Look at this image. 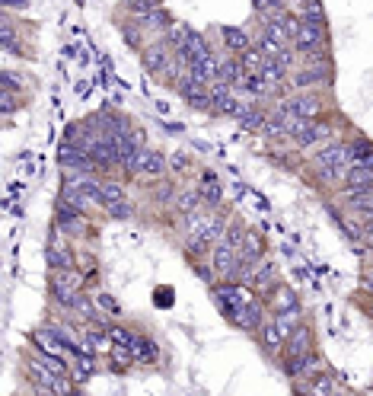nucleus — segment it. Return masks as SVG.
<instances>
[{"mask_svg": "<svg viewBox=\"0 0 373 396\" xmlns=\"http://www.w3.org/2000/svg\"><path fill=\"white\" fill-rule=\"evenodd\" d=\"M188 227V237H205L208 243H214L217 237L223 234V217L217 214H205V211H192L185 221Z\"/></svg>", "mask_w": 373, "mask_h": 396, "instance_id": "2", "label": "nucleus"}, {"mask_svg": "<svg viewBox=\"0 0 373 396\" xmlns=\"http://www.w3.org/2000/svg\"><path fill=\"white\" fill-rule=\"evenodd\" d=\"M300 19L303 23H313V26H322L325 23V10L320 0H303V10H300Z\"/></svg>", "mask_w": 373, "mask_h": 396, "instance_id": "20", "label": "nucleus"}, {"mask_svg": "<svg viewBox=\"0 0 373 396\" xmlns=\"http://www.w3.org/2000/svg\"><path fill=\"white\" fill-rule=\"evenodd\" d=\"M128 6H134V10H140V13H147L150 6H157V0H125Z\"/></svg>", "mask_w": 373, "mask_h": 396, "instance_id": "34", "label": "nucleus"}, {"mask_svg": "<svg viewBox=\"0 0 373 396\" xmlns=\"http://www.w3.org/2000/svg\"><path fill=\"white\" fill-rule=\"evenodd\" d=\"M198 192H201V198H205L208 204H217V202H220V189H217L214 182H208V186H205V189H198Z\"/></svg>", "mask_w": 373, "mask_h": 396, "instance_id": "29", "label": "nucleus"}, {"mask_svg": "<svg viewBox=\"0 0 373 396\" xmlns=\"http://www.w3.org/2000/svg\"><path fill=\"white\" fill-rule=\"evenodd\" d=\"M271 310H275V317H287V313L300 310V300L290 288H275L271 291Z\"/></svg>", "mask_w": 373, "mask_h": 396, "instance_id": "8", "label": "nucleus"}, {"mask_svg": "<svg viewBox=\"0 0 373 396\" xmlns=\"http://www.w3.org/2000/svg\"><path fill=\"white\" fill-rule=\"evenodd\" d=\"M108 339H112V342L115 345H131V332H125V330H121V326H112V330H108Z\"/></svg>", "mask_w": 373, "mask_h": 396, "instance_id": "28", "label": "nucleus"}, {"mask_svg": "<svg viewBox=\"0 0 373 396\" xmlns=\"http://www.w3.org/2000/svg\"><path fill=\"white\" fill-rule=\"evenodd\" d=\"M242 240H246V230L236 227V224H233V227L223 230V243H230L233 249H240V247H242Z\"/></svg>", "mask_w": 373, "mask_h": 396, "instance_id": "26", "label": "nucleus"}, {"mask_svg": "<svg viewBox=\"0 0 373 396\" xmlns=\"http://www.w3.org/2000/svg\"><path fill=\"white\" fill-rule=\"evenodd\" d=\"M138 173H144V176H160V173H163V157L153 154V150H140Z\"/></svg>", "mask_w": 373, "mask_h": 396, "instance_id": "14", "label": "nucleus"}, {"mask_svg": "<svg viewBox=\"0 0 373 396\" xmlns=\"http://www.w3.org/2000/svg\"><path fill=\"white\" fill-rule=\"evenodd\" d=\"M275 265H262V269H255V288H271V284H275Z\"/></svg>", "mask_w": 373, "mask_h": 396, "instance_id": "25", "label": "nucleus"}, {"mask_svg": "<svg viewBox=\"0 0 373 396\" xmlns=\"http://www.w3.org/2000/svg\"><path fill=\"white\" fill-rule=\"evenodd\" d=\"M131 352H134V358H138V361H144V365L157 361V345H153L150 339L134 336V339H131Z\"/></svg>", "mask_w": 373, "mask_h": 396, "instance_id": "15", "label": "nucleus"}, {"mask_svg": "<svg viewBox=\"0 0 373 396\" xmlns=\"http://www.w3.org/2000/svg\"><path fill=\"white\" fill-rule=\"evenodd\" d=\"M166 64H169V51H166V45H163V42H153L150 49H144V67L150 74L166 71Z\"/></svg>", "mask_w": 373, "mask_h": 396, "instance_id": "11", "label": "nucleus"}, {"mask_svg": "<svg viewBox=\"0 0 373 396\" xmlns=\"http://www.w3.org/2000/svg\"><path fill=\"white\" fill-rule=\"evenodd\" d=\"M198 202H201V192H182L179 198H175V208L185 211V214H192V211L198 208Z\"/></svg>", "mask_w": 373, "mask_h": 396, "instance_id": "24", "label": "nucleus"}, {"mask_svg": "<svg viewBox=\"0 0 373 396\" xmlns=\"http://www.w3.org/2000/svg\"><path fill=\"white\" fill-rule=\"evenodd\" d=\"M348 204L354 211H361L367 221H373V189H364V192H357V195H348Z\"/></svg>", "mask_w": 373, "mask_h": 396, "instance_id": "17", "label": "nucleus"}, {"mask_svg": "<svg viewBox=\"0 0 373 396\" xmlns=\"http://www.w3.org/2000/svg\"><path fill=\"white\" fill-rule=\"evenodd\" d=\"M344 186H348V195H357L364 189H373V169H367L364 163H351L348 173H344Z\"/></svg>", "mask_w": 373, "mask_h": 396, "instance_id": "7", "label": "nucleus"}, {"mask_svg": "<svg viewBox=\"0 0 373 396\" xmlns=\"http://www.w3.org/2000/svg\"><path fill=\"white\" fill-rule=\"evenodd\" d=\"M220 36H223V45H227L230 51H240L242 54V51L252 49V39H249V32L240 29V26H223Z\"/></svg>", "mask_w": 373, "mask_h": 396, "instance_id": "10", "label": "nucleus"}, {"mask_svg": "<svg viewBox=\"0 0 373 396\" xmlns=\"http://www.w3.org/2000/svg\"><path fill=\"white\" fill-rule=\"evenodd\" d=\"M259 74H262V80H265L268 86H275V84H281V80L287 77V67H284L277 58H268V61H265V67H262Z\"/></svg>", "mask_w": 373, "mask_h": 396, "instance_id": "16", "label": "nucleus"}, {"mask_svg": "<svg viewBox=\"0 0 373 396\" xmlns=\"http://www.w3.org/2000/svg\"><path fill=\"white\" fill-rule=\"evenodd\" d=\"M332 217H335V224L344 230V234L351 237V240H361V237H364V227H361V224L348 221V217H344V214H338V211H335V214H332Z\"/></svg>", "mask_w": 373, "mask_h": 396, "instance_id": "23", "label": "nucleus"}, {"mask_svg": "<svg viewBox=\"0 0 373 396\" xmlns=\"http://www.w3.org/2000/svg\"><path fill=\"white\" fill-rule=\"evenodd\" d=\"M265 61H268V54L262 51V49H249V51H242V71L246 74H259L262 67H265Z\"/></svg>", "mask_w": 373, "mask_h": 396, "instance_id": "18", "label": "nucleus"}, {"mask_svg": "<svg viewBox=\"0 0 373 396\" xmlns=\"http://www.w3.org/2000/svg\"><path fill=\"white\" fill-rule=\"evenodd\" d=\"M96 307H106V310H112V313H118V304H115L108 294H96Z\"/></svg>", "mask_w": 373, "mask_h": 396, "instance_id": "35", "label": "nucleus"}, {"mask_svg": "<svg viewBox=\"0 0 373 396\" xmlns=\"http://www.w3.org/2000/svg\"><path fill=\"white\" fill-rule=\"evenodd\" d=\"M58 227H64L67 230V234H73V230H77L80 227V211L77 208H67V202L64 204H61V211H58Z\"/></svg>", "mask_w": 373, "mask_h": 396, "instance_id": "21", "label": "nucleus"}, {"mask_svg": "<svg viewBox=\"0 0 373 396\" xmlns=\"http://www.w3.org/2000/svg\"><path fill=\"white\" fill-rule=\"evenodd\" d=\"M4 90H23V77H16V74H10V71H4Z\"/></svg>", "mask_w": 373, "mask_h": 396, "instance_id": "31", "label": "nucleus"}, {"mask_svg": "<svg viewBox=\"0 0 373 396\" xmlns=\"http://www.w3.org/2000/svg\"><path fill=\"white\" fill-rule=\"evenodd\" d=\"M320 109H322V102H320V96H313V93H300V96L284 102V112L297 115V119H316Z\"/></svg>", "mask_w": 373, "mask_h": 396, "instance_id": "6", "label": "nucleus"}, {"mask_svg": "<svg viewBox=\"0 0 373 396\" xmlns=\"http://www.w3.org/2000/svg\"><path fill=\"white\" fill-rule=\"evenodd\" d=\"M175 84H179V93L185 96L188 106H195V109H208V106H211V84H201V80L188 77V74H182Z\"/></svg>", "mask_w": 373, "mask_h": 396, "instance_id": "4", "label": "nucleus"}, {"mask_svg": "<svg viewBox=\"0 0 373 396\" xmlns=\"http://www.w3.org/2000/svg\"><path fill=\"white\" fill-rule=\"evenodd\" d=\"M112 202H125V189L108 182V186H103V204H112Z\"/></svg>", "mask_w": 373, "mask_h": 396, "instance_id": "27", "label": "nucleus"}, {"mask_svg": "<svg viewBox=\"0 0 373 396\" xmlns=\"http://www.w3.org/2000/svg\"><path fill=\"white\" fill-rule=\"evenodd\" d=\"M106 208H108V211H112V214H115V217H128V214H131V208H128V204H125V202H112V204H106Z\"/></svg>", "mask_w": 373, "mask_h": 396, "instance_id": "33", "label": "nucleus"}, {"mask_svg": "<svg viewBox=\"0 0 373 396\" xmlns=\"http://www.w3.org/2000/svg\"><path fill=\"white\" fill-rule=\"evenodd\" d=\"M367 288L373 291V275H367Z\"/></svg>", "mask_w": 373, "mask_h": 396, "instance_id": "38", "label": "nucleus"}, {"mask_svg": "<svg viewBox=\"0 0 373 396\" xmlns=\"http://www.w3.org/2000/svg\"><path fill=\"white\" fill-rule=\"evenodd\" d=\"M140 26H147V29H173V23H169L166 10H160V6L147 10L144 16H140Z\"/></svg>", "mask_w": 373, "mask_h": 396, "instance_id": "19", "label": "nucleus"}, {"mask_svg": "<svg viewBox=\"0 0 373 396\" xmlns=\"http://www.w3.org/2000/svg\"><path fill=\"white\" fill-rule=\"evenodd\" d=\"M313 390H316V393H320V396H325V393H332V380H329V377L316 380V387H313Z\"/></svg>", "mask_w": 373, "mask_h": 396, "instance_id": "36", "label": "nucleus"}, {"mask_svg": "<svg viewBox=\"0 0 373 396\" xmlns=\"http://www.w3.org/2000/svg\"><path fill=\"white\" fill-rule=\"evenodd\" d=\"M211 269L214 272H220L227 282H240V252H236L230 243H217L214 247V252H211Z\"/></svg>", "mask_w": 373, "mask_h": 396, "instance_id": "3", "label": "nucleus"}, {"mask_svg": "<svg viewBox=\"0 0 373 396\" xmlns=\"http://www.w3.org/2000/svg\"><path fill=\"white\" fill-rule=\"evenodd\" d=\"M294 49L303 51V54H320L325 49V32H322V26L303 23L300 32H297V39H294Z\"/></svg>", "mask_w": 373, "mask_h": 396, "instance_id": "5", "label": "nucleus"}, {"mask_svg": "<svg viewBox=\"0 0 373 396\" xmlns=\"http://www.w3.org/2000/svg\"><path fill=\"white\" fill-rule=\"evenodd\" d=\"M370 154V147L367 144H351L348 147V157H351V163H364V157Z\"/></svg>", "mask_w": 373, "mask_h": 396, "instance_id": "30", "label": "nucleus"}, {"mask_svg": "<svg viewBox=\"0 0 373 396\" xmlns=\"http://www.w3.org/2000/svg\"><path fill=\"white\" fill-rule=\"evenodd\" d=\"M198 275H201V282H211V269L208 265H198Z\"/></svg>", "mask_w": 373, "mask_h": 396, "instance_id": "37", "label": "nucleus"}, {"mask_svg": "<svg viewBox=\"0 0 373 396\" xmlns=\"http://www.w3.org/2000/svg\"><path fill=\"white\" fill-rule=\"evenodd\" d=\"M290 355H297V358H307L310 355V332L300 330V326L294 330V339H290Z\"/></svg>", "mask_w": 373, "mask_h": 396, "instance_id": "22", "label": "nucleus"}, {"mask_svg": "<svg viewBox=\"0 0 373 396\" xmlns=\"http://www.w3.org/2000/svg\"><path fill=\"white\" fill-rule=\"evenodd\" d=\"M0 109H4L6 115H10L13 109H16V99H13V93H10V90H4V93H0Z\"/></svg>", "mask_w": 373, "mask_h": 396, "instance_id": "32", "label": "nucleus"}, {"mask_svg": "<svg viewBox=\"0 0 373 396\" xmlns=\"http://www.w3.org/2000/svg\"><path fill=\"white\" fill-rule=\"evenodd\" d=\"M236 86H240L246 96H252V99H262L268 93V84L262 80V74H246V77H242Z\"/></svg>", "mask_w": 373, "mask_h": 396, "instance_id": "13", "label": "nucleus"}, {"mask_svg": "<svg viewBox=\"0 0 373 396\" xmlns=\"http://www.w3.org/2000/svg\"><path fill=\"white\" fill-rule=\"evenodd\" d=\"M284 336H287V330L281 326V320H265L262 323V342H265L268 352H281L284 348Z\"/></svg>", "mask_w": 373, "mask_h": 396, "instance_id": "9", "label": "nucleus"}, {"mask_svg": "<svg viewBox=\"0 0 373 396\" xmlns=\"http://www.w3.org/2000/svg\"><path fill=\"white\" fill-rule=\"evenodd\" d=\"M236 323H240L242 330H262V323H265V320H262V304H259V300H249V304L240 310Z\"/></svg>", "mask_w": 373, "mask_h": 396, "instance_id": "12", "label": "nucleus"}, {"mask_svg": "<svg viewBox=\"0 0 373 396\" xmlns=\"http://www.w3.org/2000/svg\"><path fill=\"white\" fill-rule=\"evenodd\" d=\"M316 167H320V176L322 179H344L351 167V157H348V147L344 144H329L325 150L316 154Z\"/></svg>", "mask_w": 373, "mask_h": 396, "instance_id": "1", "label": "nucleus"}]
</instances>
